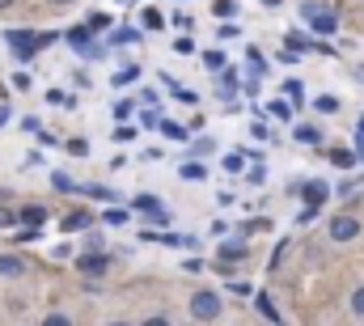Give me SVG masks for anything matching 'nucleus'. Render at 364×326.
<instances>
[{
	"instance_id": "nucleus-1",
	"label": "nucleus",
	"mask_w": 364,
	"mask_h": 326,
	"mask_svg": "<svg viewBox=\"0 0 364 326\" xmlns=\"http://www.w3.org/2000/svg\"><path fill=\"white\" fill-rule=\"evenodd\" d=\"M301 21H305L314 34H322V38L339 30V17H335V8H327V4H318V0H305V4H301Z\"/></svg>"
},
{
	"instance_id": "nucleus-2",
	"label": "nucleus",
	"mask_w": 364,
	"mask_h": 326,
	"mask_svg": "<svg viewBox=\"0 0 364 326\" xmlns=\"http://www.w3.org/2000/svg\"><path fill=\"white\" fill-rule=\"evenodd\" d=\"M221 310H225V301H221L216 293H208V289L191 297V318H195V322H216Z\"/></svg>"
},
{
	"instance_id": "nucleus-3",
	"label": "nucleus",
	"mask_w": 364,
	"mask_h": 326,
	"mask_svg": "<svg viewBox=\"0 0 364 326\" xmlns=\"http://www.w3.org/2000/svg\"><path fill=\"white\" fill-rule=\"evenodd\" d=\"M331 238H335V242H356V238H360V221H356L352 212H339V216L331 221Z\"/></svg>"
},
{
	"instance_id": "nucleus-4",
	"label": "nucleus",
	"mask_w": 364,
	"mask_h": 326,
	"mask_svg": "<svg viewBox=\"0 0 364 326\" xmlns=\"http://www.w3.org/2000/svg\"><path fill=\"white\" fill-rule=\"evenodd\" d=\"M8 47H13L21 59H30V55L38 51V34H30V30H8Z\"/></svg>"
},
{
	"instance_id": "nucleus-5",
	"label": "nucleus",
	"mask_w": 364,
	"mask_h": 326,
	"mask_svg": "<svg viewBox=\"0 0 364 326\" xmlns=\"http://www.w3.org/2000/svg\"><path fill=\"white\" fill-rule=\"evenodd\" d=\"M76 272L81 276H106V255H81L76 259Z\"/></svg>"
},
{
	"instance_id": "nucleus-6",
	"label": "nucleus",
	"mask_w": 364,
	"mask_h": 326,
	"mask_svg": "<svg viewBox=\"0 0 364 326\" xmlns=\"http://www.w3.org/2000/svg\"><path fill=\"white\" fill-rule=\"evenodd\" d=\"M21 272H25V263L17 255H0V280H17Z\"/></svg>"
},
{
	"instance_id": "nucleus-7",
	"label": "nucleus",
	"mask_w": 364,
	"mask_h": 326,
	"mask_svg": "<svg viewBox=\"0 0 364 326\" xmlns=\"http://www.w3.org/2000/svg\"><path fill=\"white\" fill-rule=\"evenodd\" d=\"M136 208H140V212H148L153 221H165V208L157 204V195H136Z\"/></svg>"
},
{
	"instance_id": "nucleus-8",
	"label": "nucleus",
	"mask_w": 364,
	"mask_h": 326,
	"mask_svg": "<svg viewBox=\"0 0 364 326\" xmlns=\"http://www.w3.org/2000/svg\"><path fill=\"white\" fill-rule=\"evenodd\" d=\"M254 310H259V314H263V318H267V322H284V318H280V310H276V305H271V297H267V293H259V297H254Z\"/></svg>"
},
{
	"instance_id": "nucleus-9",
	"label": "nucleus",
	"mask_w": 364,
	"mask_h": 326,
	"mask_svg": "<svg viewBox=\"0 0 364 326\" xmlns=\"http://www.w3.org/2000/svg\"><path fill=\"white\" fill-rule=\"evenodd\" d=\"M331 191H327V182H305V204L310 208H322V199H327Z\"/></svg>"
},
{
	"instance_id": "nucleus-10",
	"label": "nucleus",
	"mask_w": 364,
	"mask_h": 326,
	"mask_svg": "<svg viewBox=\"0 0 364 326\" xmlns=\"http://www.w3.org/2000/svg\"><path fill=\"white\" fill-rule=\"evenodd\" d=\"M68 42H72L76 51H85V55H93V47H89V30H85V25H76V30H68Z\"/></svg>"
},
{
	"instance_id": "nucleus-11",
	"label": "nucleus",
	"mask_w": 364,
	"mask_h": 326,
	"mask_svg": "<svg viewBox=\"0 0 364 326\" xmlns=\"http://www.w3.org/2000/svg\"><path fill=\"white\" fill-rule=\"evenodd\" d=\"M293 136H297L301 144H318V140H322V132H318L314 123H297V127H293Z\"/></svg>"
},
{
	"instance_id": "nucleus-12",
	"label": "nucleus",
	"mask_w": 364,
	"mask_h": 326,
	"mask_svg": "<svg viewBox=\"0 0 364 326\" xmlns=\"http://www.w3.org/2000/svg\"><path fill=\"white\" fill-rule=\"evenodd\" d=\"M161 136H165V140H187L191 132H187L182 123H174V119H161Z\"/></svg>"
},
{
	"instance_id": "nucleus-13",
	"label": "nucleus",
	"mask_w": 364,
	"mask_h": 326,
	"mask_svg": "<svg viewBox=\"0 0 364 326\" xmlns=\"http://www.w3.org/2000/svg\"><path fill=\"white\" fill-rule=\"evenodd\" d=\"M89 225V212H72V216H64V233H76V229H85Z\"/></svg>"
},
{
	"instance_id": "nucleus-14",
	"label": "nucleus",
	"mask_w": 364,
	"mask_h": 326,
	"mask_svg": "<svg viewBox=\"0 0 364 326\" xmlns=\"http://www.w3.org/2000/svg\"><path fill=\"white\" fill-rule=\"evenodd\" d=\"M284 93H288V102H293V106H301V102H305V85H301V81H288V85H284Z\"/></svg>"
},
{
	"instance_id": "nucleus-15",
	"label": "nucleus",
	"mask_w": 364,
	"mask_h": 326,
	"mask_svg": "<svg viewBox=\"0 0 364 326\" xmlns=\"http://www.w3.org/2000/svg\"><path fill=\"white\" fill-rule=\"evenodd\" d=\"M331 161H335L339 170H348V165L356 161V153H352V149H335V153H331Z\"/></svg>"
},
{
	"instance_id": "nucleus-16",
	"label": "nucleus",
	"mask_w": 364,
	"mask_h": 326,
	"mask_svg": "<svg viewBox=\"0 0 364 326\" xmlns=\"http://www.w3.org/2000/svg\"><path fill=\"white\" fill-rule=\"evenodd\" d=\"M204 174H208V170H204L199 161H187V165H182V178H187V182H195V178L204 182Z\"/></svg>"
},
{
	"instance_id": "nucleus-17",
	"label": "nucleus",
	"mask_w": 364,
	"mask_h": 326,
	"mask_svg": "<svg viewBox=\"0 0 364 326\" xmlns=\"http://www.w3.org/2000/svg\"><path fill=\"white\" fill-rule=\"evenodd\" d=\"M242 255H246L242 242H225V246H221V259H225V263H229V259H242Z\"/></svg>"
},
{
	"instance_id": "nucleus-18",
	"label": "nucleus",
	"mask_w": 364,
	"mask_h": 326,
	"mask_svg": "<svg viewBox=\"0 0 364 326\" xmlns=\"http://www.w3.org/2000/svg\"><path fill=\"white\" fill-rule=\"evenodd\" d=\"M314 106H318L322 115H335V110H339V98H331V93H322V98H318Z\"/></svg>"
},
{
	"instance_id": "nucleus-19",
	"label": "nucleus",
	"mask_w": 364,
	"mask_h": 326,
	"mask_svg": "<svg viewBox=\"0 0 364 326\" xmlns=\"http://www.w3.org/2000/svg\"><path fill=\"white\" fill-rule=\"evenodd\" d=\"M21 221H25V229H38V225H42V208H25Z\"/></svg>"
},
{
	"instance_id": "nucleus-20",
	"label": "nucleus",
	"mask_w": 364,
	"mask_h": 326,
	"mask_svg": "<svg viewBox=\"0 0 364 326\" xmlns=\"http://www.w3.org/2000/svg\"><path fill=\"white\" fill-rule=\"evenodd\" d=\"M204 64H208V72H221V68H225V55H221V51H208Z\"/></svg>"
},
{
	"instance_id": "nucleus-21",
	"label": "nucleus",
	"mask_w": 364,
	"mask_h": 326,
	"mask_svg": "<svg viewBox=\"0 0 364 326\" xmlns=\"http://www.w3.org/2000/svg\"><path fill=\"white\" fill-rule=\"evenodd\" d=\"M140 76V68L131 64V68H123V72H115V85H127V81H136Z\"/></svg>"
},
{
	"instance_id": "nucleus-22",
	"label": "nucleus",
	"mask_w": 364,
	"mask_h": 326,
	"mask_svg": "<svg viewBox=\"0 0 364 326\" xmlns=\"http://www.w3.org/2000/svg\"><path fill=\"white\" fill-rule=\"evenodd\" d=\"M144 25H148V30H161V13H157V8H144Z\"/></svg>"
},
{
	"instance_id": "nucleus-23",
	"label": "nucleus",
	"mask_w": 364,
	"mask_h": 326,
	"mask_svg": "<svg viewBox=\"0 0 364 326\" xmlns=\"http://www.w3.org/2000/svg\"><path fill=\"white\" fill-rule=\"evenodd\" d=\"M47 102H51V106H72V98H68V93H59V89H51V93H47Z\"/></svg>"
},
{
	"instance_id": "nucleus-24",
	"label": "nucleus",
	"mask_w": 364,
	"mask_h": 326,
	"mask_svg": "<svg viewBox=\"0 0 364 326\" xmlns=\"http://www.w3.org/2000/svg\"><path fill=\"white\" fill-rule=\"evenodd\" d=\"M242 165H246V161H242V153H229V157H225V170H229V174H237Z\"/></svg>"
},
{
	"instance_id": "nucleus-25",
	"label": "nucleus",
	"mask_w": 364,
	"mask_h": 326,
	"mask_svg": "<svg viewBox=\"0 0 364 326\" xmlns=\"http://www.w3.org/2000/svg\"><path fill=\"white\" fill-rule=\"evenodd\" d=\"M42 326H72V318H68V314H47Z\"/></svg>"
},
{
	"instance_id": "nucleus-26",
	"label": "nucleus",
	"mask_w": 364,
	"mask_h": 326,
	"mask_svg": "<svg viewBox=\"0 0 364 326\" xmlns=\"http://www.w3.org/2000/svg\"><path fill=\"white\" fill-rule=\"evenodd\" d=\"M115 140H136V127H127V123H119V127H115Z\"/></svg>"
},
{
	"instance_id": "nucleus-27",
	"label": "nucleus",
	"mask_w": 364,
	"mask_h": 326,
	"mask_svg": "<svg viewBox=\"0 0 364 326\" xmlns=\"http://www.w3.org/2000/svg\"><path fill=\"white\" fill-rule=\"evenodd\" d=\"M89 25H93V30H106V25H110V17H106V13H93V17H89Z\"/></svg>"
},
{
	"instance_id": "nucleus-28",
	"label": "nucleus",
	"mask_w": 364,
	"mask_h": 326,
	"mask_svg": "<svg viewBox=\"0 0 364 326\" xmlns=\"http://www.w3.org/2000/svg\"><path fill=\"white\" fill-rule=\"evenodd\" d=\"M212 8H216V17H229V13H233V0H216Z\"/></svg>"
},
{
	"instance_id": "nucleus-29",
	"label": "nucleus",
	"mask_w": 364,
	"mask_h": 326,
	"mask_svg": "<svg viewBox=\"0 0 364 326\" xmlns=\"http://www.w3.org/2000/svg\"><path fill=\"white\" fill-rule=\"evenodd\" d=\"M352 310L364 318V289H356V293H352Z\"/></svg>"
},
{
	"instance_id": "nucleus-30",
	"label": "nucleus",
	"mask_w": 364,
	"mask_h": 326,
	"mask_svg": "<svg viewBox=\"0 0 364 326\" xmlns=\"http://www.w3.org/2000/svg\"><path fill=\"white\" fill-rule=\"evenodd\" d=\"M250 136H254V140H267L271 132H267V123H254V127H250Z\"/></svg>"
},
{
	"instance_id": "nucleus-31",
	"label": "nucleus",
	"mask_w": 364,
	"mask_h": 326,
	"mask_svg": "<svg viewBox=\"0 0 364 326\" xmlns=\"http://www.w3.org/2000/svg\"><path fill=\"white\" fill-rule=\"evenodd\" d=\"M144 326H170V318H148Z\"/></svg>"
},
{
	"instance_id": "nucleus-32",
	"label": "nucleus",
	"mask_w": 364,
	"mask_h": 326,
	"mask_svg": "<svg viewBox=\"0 0 364 326\" xmlns=\"http://www.w3.org/2000/svg\"><path fill=\"white\" fill-rule=\"evenodd\" d=\"M356 157H360V161H364V136H360V144H356Z\"/></svg>"
},
{
	"instance_id": "nucleus-33",
	"label": "nucleus",
	"mask_w": 364,
	"mask_h": 326,
	"mask_svg": "<svg viewBox=\"0 0 364 326\" xmlns=\"http://www.w3.org/2000/svg\"><path fill=\"white\" fill-rule=\"evenodd\" d=\"M356 132H360V136H364V115H360V123H356Z\"/></svg>"
},
{
	"instance_id": "nucleus-34",
	"label": "nucleus",
	"mask_w": 364,
	"mask_h": 326,
	"mask_svg": "<svg viewBox=\"0 0 364 326\" xmlns=\"http://www.w3.org/2000/svg\"><path fill=\"white\" fill-rule=\"evenodd\" d=\"M263 4H267V8H276V4H280V0H263Z\"/></svg>"
},
{
	"instance_id": "nucleus-35",
	"label": "nucleus",
	"mask_w": 364,
	"mask_h": 326,
	"mask_svg": "<svg viewBox=\"0 0 364 326\" xmlns=\"http://www.w3.org/2000/svg\"><path fill=\"white\" fill-rule=\"evenodd\" d=\"M51 4H72V0H51Z\"/></svg>"
},
{
	"instance_id": "nucleus-36",
	"label": "nucleus",
	"mask_w": 364,
	"mask_h": 326,
	"mask_svg": "<svg viewBox=\"0 0 364 326\" xmlns=\"http://www.w3.org/2000/svg\"><path fill=\"white\" fill-rule=\"evenodd\" d=\"M8 4H13V0H0V8H8Z\"/></svg>"
},
{
	"instance_id": "nucleus-37",
	"label": "nucleus",
	"mask_w": 364,
	"mask_h": 326,
	"mask_svg": "<svg viewBox=\"0 0 364 326\" xmlns=\"http://www.w3.org/2000/svg\"><path fill=\"white\" fill-rule=\"evenodd\" d=\"M110 326H131V322H110Z\"/></svg>"
}]
</instances>
